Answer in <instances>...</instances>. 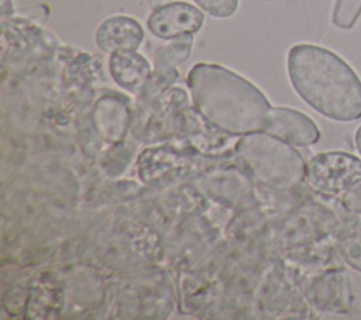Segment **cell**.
<instances>
[{
    "label": "cell",
    "instance_id": "5",
    "mask_svg": "<svg viewBox=\"0 0 361 320\" xmlns=\"http://www.w3.org/2000/svg\"><path fill=\"white\" fill-rule=\"evenodd\" d=\"M204 23L203 10L186 1H171L155 7L147 20L148 31L159 39H173L197 32Z\"/></svg>",
    "mask_w": 361,
    "mask_h": 320
},
{
    "label": "cell",
    "instance_id": "12",
    "mask_svg": "<svg viewBox=\"0 0 361 320\" xmlns=\"http://www.w3.org/2000/svg\"><path fill=\"white\" fill-rule=\"evenodd\" d=\"M337 248L344 262L361 272V217L350 219L337 231Z\"/></svg>",
    "mask_w": 361,
    "mask_h": 320
},
{
    "label": "cell",
    "instance_id": "14",
    "mask_svg": "<svg viewBox=\"0 0 361 320\" xmlns=\"http://www.w3.org/2000/svg\"><path fill=\"white\" fill-rule=\"evenodd\" d=\"M361 16V0H336L331 21L336 27L350 30Z\"/></svg>",
    "mask_w": 361,
    "mask_h": 320
},
{
    "label": "cell",
    "instance_id": "4",
    "mask_svg": "<svg viewBox=\"0 0 361 320\" xmlns=\"http://www.w3.org/2000/svg\"><path fill=\"white\" fill-rule=\"evenodd\" d=\"M306 179L319 192L344 193L361 182V159L343 151L317 154L307 164Z\"/></svg>",
    "mask_w": 361,
    "mask_h": 320
},
{
    "label": "cell",
    "instance_id": "2",
    "mask_svg": "<svg viewBox=\"0 0 361 320\" xmlns=\"http://www.w3.org/2000/svg\"><path fill=\"white\" fill-rule=\"evenodd\" d=\"M286 69L299 97L322 116L341 123L361 117V79L336 52L296 44L288 52Z\"/></svg>",
    "mask_w": 361,
    "mask_h": 320
},
{
    "label": "cell",
    "instance_id": "17",
    "mask_svg": "<svg viewBox=\"0 0 361 320\" xmlns=\"http://www.w3.org/2000/svg\"><path fill=\"white\" fill-rule=\"evenodd\" d=\"M0 8H1V18L6 20V17H7V16H11L13 11H14L13 1H11V0H1Z\"/></svg>",
    "mask_w": 361,
    "mask_h": 320
},
{
    "label": "cell",
    "instance_id": "9",
    "mask_svg": "<svg viewBox=\"0 0 361 320\" xmlns=\"http://www.w3.org/2000/svg\"><path fill=\"white\" fill-rule=\"evenodd\" d=\"M192 166V159L186 154L178 152L172 147L148 148L138 158L140 178L145 183L161 182L176 175H182Z\"/></svg>",
    "mask_w": 361,
    "mask_h": 320
},
{
    "label": "cell",
    "instance_id": "16",
    "mask_svg": "<svg viewBox=\"0 0 361 320\" xmlns=\"http://www.w3.org/2000/svg\"><path fill=\"white\" fill-rule=\"evenodd\" d=\"M341 206L348 213H353V214L361 213V183L344 192L341 197Z\"/></svg>",
    "mask_w": 361,
    "mask_h": 320
},
{
    "label": "cell",
    "instance_id": "8",
    "mask_svg": "<svg viewBox=\"0 0 361 320\" xmlns=\"http://www.w3.org/2000/svg\"><path fill=\"white\" fill-rule=\"evenodd\" d=\"M144 39L142 25L128 16H111L103 20L94 32V42L104 54L137 51Z\"/></svg>",
    "mask_w": 361,
    "mask_h": 320
},
{
    "label": "cell",
    "instance_id": "18",
    "mask_svg": "<svg viewBox=\"0 0 361 320\" xmlns=\"http://www.w3.org/2000/svg\"><path fill=\"white\" fill-rule=\"evenodd\" d=\"M354 140H355V147H357V151L360 152L361 155V125L357 128L355 131V135H354Z\"/></svg>",
    "mask_w": 361,
    "mask_h": 320
},
{
    "label": "cell",
    "instance_id": "7",
    "mask_svg": "<svg viewBox=\"0 0 361 320\" xmlns=\"http://www.w3.org/2000/svg\"><path fill=\"white\" fill-rule=\"evenodd\" d=\"M264 133L293 147H309L319 141L320 130L305 113L290 107H271Z\"/></svg>",
    "mask_w": 361,
    "mask_h": 320
},
{
    "label": "cell",
    "instance_id": "6",
    "mask_svg": "<svg viewBox=\"0 0 361 320\" xmlns=\"http://www.w3.org/2000/svg\"><path fill=\"white\" fill-rule=\"evenodd\" d=\"M131 123L130 99L118 92L103 93L93 104L92 124L102 141L121 144Z\"/></svg>",
    "mask_w": 361,
    "mask_h": 320
},
{
    "label": "cell",
    "instance_id": "13",
    "mask_svg": "<svg viewBox=\"0 0 361 320\" xmlns=\"http://www.w3.org/2000/svg\"><path fill=\"white\" fill-rule=\"evenodd\" d=\"M193 47V34H185L173 38L171 42L159 47L154 56L155 70H175L178 65L188 61Z\"/></svg>",
    "mask_w": 361,
    "mask_h": 320
},
{
    "label": "cell",
    "instance_id": "1",
    "mask_svg": "<svg viewBox=\"0 0 361 320\" xmlns=\"http://www.w3.org/2000/svg\"><path fill=\"white\" fill-rule=\"evenodd\" d=\"M195 110L227 135L264 131L271 103L244 76L217 63L199 62L186 76Z\"/></svg>",
    "mask_w": 361,
    "mask_h": 320
},
{
    "label": "cell",
    "instance_id": "11",
    "mask_svg": "<svg viewBox=\"0 0 361 320\" xmlns=\"http://www.w3.org/2000/svg\"><path fill=\"white\" fill-rule=\"evenodd\" d=\"M313 292L314 303L327 312L347 313L354 300L350 276L341 268L326 272Z\"/></svg>",
    "mask_w": 361,
    "mask_h": 320
},
{
    "label": "cell",
    "instance_id": "10",
    "mask_svg": "<svg viewBox=\"0 0 361 320\" xmlns=\"http://www.w3.org/2000/svg\"><path fill=\"white\" fill-rule=\"evenodd\" d=\"M109 72L118 87L140 96L152 69L149 62L137 51H117L110 54Z\"/></svg>",
    "mask_w": 361,
    "mask_h": 320
},
{
    "label": "cell",
    "instance_id": "15",
    "mask_svg": "<svg viewBox=\"0 0 361 320\" xmlns=\"http://www.w3.org/2000/svg\"><path fill=\"white\" fill-rule=\"evenodd\" d=\"M200 10L216 18L231 17L240 4V0H193Z\"/></svg>",
    "mask_w": 361,
    "mask_h": 320
},
{
    "label": "cell",
    "instance_id": "3",
    "mask_svg": "<svg viewBox=\"0 0 361 320\" xmlns=\"http://www.w3.org/2000/svg\"><path fill=\"white\" fill-rule=\"evenodd\" d=\"M235 154L241 166L268 187L292 189L306 178L307 164L302 154L264 131L241 135L235 142Z\"/></svg>",
    "mask_w": 361,
    "mask_h": 320
}]
</instances>
